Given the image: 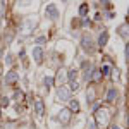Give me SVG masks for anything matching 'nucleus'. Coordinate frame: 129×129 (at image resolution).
Segmentation results:
<instances>
[{
    "instance_id": "9",
    "label": "nucleus",
    "mask_w": 129,
    "mask_h": 129,
    "mask_svg": "<svg viewBox=\"0 0 129 129\" xmlns=\"http://www.w3.org/2000/svg\"><path fill=\"white\" fill-rule=\"evenodd\" d=\"M33 28H35V21L28 19V21H24V22H22V29H24V33H26V35H28V33H31V31H33Z\"/></svg>"
},
{
    "instance_id": "26",
    "label": "nucleus",
    "mask_w": 129,
    "mask_h": 129,
    "mask_svg": "<svg viewBox=\"0 0 129 129\" xmlns=\"http://www.w3.org/2000/svg\"><path fill=\"white\" fill-rule=\"evenodd\" d=\"M5 64H9V66L12 64V55H10V53L7 55V57H5Z\"/></svg>"
},
{
    "instance_id": "17",
    "label": "nucleus",
    "mask_w": 129,
    "mask_h": 129,
    "mask_svg": "<svg viewBox=\"0 0 129 129\" xmlns=\"http://www.w3.org/2000/svg\"><path fill=\"white\" fill-rule=\"evenodd\" d=\"M110 74H112V79L115 81V83L119 81V78H120V72H119V69H112V71H110Z\"/></svg>"
},
{
    "instance_id": "20",
    "label": "nucleus",
    "mask_w": 129,
    "mask_h": 129,
    "mask_svg": "<svg viewBox=\"0 0 129 129\" xmlns=\"http://www.w3.org/2000/svg\"><path fill=\"white\" fill-rule=\"evenodd\" d=\"M69 84H71V86H69V91H71V89L74 91V89H78V88H79V83H78L76 79H74V81H69Z\"/></svg>"
},
{
    "instance_id": "4",
    "label": "nucleus",
    "mask_w": 129,
    "mask_h": 129,
    "mask_svg": "<svg viewBox=\"0 0 129 129\" xmlns=\"http://www.w3.org/2000/svg\"><path fill=\"white\" fill-rule=\"evenodd\" d=\"M81 45H83V48L86 50V52H91V50L95 48V45H93V40H91L89 36H83V40H81Z\"/></svg>"
},
{
    "instance_id": "22",
    "label": "nucleus",
    "mask_w": 129,
    "mask_h": 129,
    "mask_svg": "<svg viewBox=\"0 0 129 129\" xmlns=\"http://www.w3.org/2000/svg\"><path fill=\"white\" fill-rule=\"evenodd\" d=\"M93 96H95V93H93V91H91V89H88V103H91V102H93Z\"/></svg>"
},
{
    "instance_id": "28",
    "label": "nucleus",
    "mask_w": 129,
    "mask_h": 129,
    "mask_svg": "<svg viewBox=\"0 0 129 129\" xmlns=\"http://www.w3.org/2000/svg\"><path fill=\"white\" fill-rule=\"evenodd\" d=\"M110 129H120V127H119V126H112Z\"/></svg>"
},
{
    "instance_id": "27",
    "label": "nucleus",
    "mask_w": 129,
    "mask_h": 129,
    "mask_svg": "<svg viewBox=\"0 0 129 129\" xmlns=\"http://www.w3.org/2000/svg\"><path fill=\"white\" fill-rule=\"evenodd\" d=\"M89 129H96V126H95V122H89Z\"/></svg>"
},
{
    "instance_id": "14",
    "label": "nucleus",
    "mask_w": 129,
    "mask_h": 129,
    "mask_svg": "<svg viewBox=\"0 0 129 129\" xmlns=\"http://www.w3.org/2000/svg\"><path fill=\"white\" fill-rule=\"evenodd\" d=\"M110 71H112V67H110V64L107 62V64H103V66H102V69H100V72H102L103 76H109V74H110Z\"/></svg>"
},
{
    "instance_id": "7",
    "label": "nucleus",
    "mask_w": 129,
    "mask_h": 129,
    "mask_svg": "<svg viewBox=\"0 0 129 129\" xmlns=\"http://www.w3.org/2000/svg\"><path fill=\"white\" fill-rule=\"evenodd\" d=\"M17 79H19V76L14 71H9L5 74V84H14V83H17Z\"/></svg>"
},
{
    "instance_id": "18",
    "label": "nucleus",
    "mask_w": 129,
    "mask_h": 129,
    "mask_svg": "<svg viewBox=\"0 0 129 129\" xmlns=\"http://www.w3.org/2000/svg\"><path fill=\"white\" fill-rule=\"evenodd\" d=\"M86 12H88V5H86V4H83V5L79 7V16H81V17H84V16H86Z\"/></svg>"
},
{
    "instance_id": "15",
    "label": "nucleus",
    "mask_w": 129,
    "mask_h": 129,
    "mask_svg": "<svg viewBox=\"0 0 129 129\" xmlns=\"http://www.w3.org/2000/svg\"><path fill=\"white\" fill-rule=\"evenodd\" d=\"M43 83H45V86H47V88H52V86H53V83H55V79H53V78H52V76H47V78H45V79H43Z\"/></svg>"
},
{
    "instance_id": "21",
    "label": "nucleus",
    "mask_w": 129,
    "mask_h": 129,
    "mask_svg": "<svg viewBox=\"0 0 129 129\" xmlns=\"http://www.w3.org/2000/svg\"><path fill=\"white\" fill-rule=\"evenodd\" d=\"M95 81H100V78H102V72H100L98 69H93V76H91Z\"/></svg>"
},
{
    "instance_id": "13",
    "label": "nucleus",
    "mask_w": 129,
    "mask_h": 129,
    "mask_svg": "<svg viewBox=\"0 0 129 129\" xmlns=\"http://www.w3.org/2000/svg\"><path fill=\"white\" fill-rule=\"evenodd\" d=\"M115 98H117V89L110 88V89H109V93H107V100H109V102H114Z\"/></svg>"
},
{
    "instance_id": "16",
    "label": "nucleus",
    "mask_w": 129,
    "mask_h": 129,
    "mask_svg": "<svg viewBox=\"0 0 129 129\" xmlns=\"http://www.w3.org/2000/svg\"><path fill=\"white\" fill-rule=\"evenodd\" d=\"M93 69H95L93 66L86 69V72H84V81H89V79H91V76H93Z\"/></svg>"
},
{
    "instance_id": "10",
    "label": "nucleus",
    "mask_w": 129,
    "mask_h": 129,
    "mask_svg": "<svg viewBox=\"0 0 129 129\" xmlns=\"http://www.w3.org/2000/svg\"><path fill=\"white\" fill-rule=\"evenodd\" d=\"M69 110L71 112H78V110H79V102H78L76 98L69 100Z\"/></svg>"
},
{
    "instance_id": "23",
    "label": "nucleus",
    "mask_w": 129,
    "mask_h": 129,
    "mask_svg": "<svg viewBox=\"0 0 129 129\" xmlns=\"http://www.w3.org/2000/svg\"><path fill=\"white\" fill-rule=\"evenodd\" d=\"M0 103H2V107H7V105H9V98H7V96H2V102H0Z\"/></svg>"
},
{
    "instance_id": "2",
    "label": "nucleus",
    "mask_w": 129,
    "mask_h": 129,
    "mask_svg": "<svg viewBox=\"0 0 129 129\" xmlns=\"http://www.w3.org/2000/svg\"><path fill=\"white\" fill-rule=\"evenodd\" d=\"M57 100H60V102H67V100H71V91H69V88L59 86V88H57Z\"/></svg>"
},
{
    "instance_id": "8",
    "label": "nucleus",
    "mask_w": 129,
    "mask_h": 129,
    "mask_svg": "<svg viewBox=\"0 0 129 129\" xmlns=\"http://www.w3.org/2000/svg\"><path fill=\"white\" fill-rule=\"evenodd\" d=\"M33 59L36 60L38 64L43 60V50H41V47H35L33 48Z\"/></svg>"
},
{
    "instance_id": "1",
    "label": "nucleus",
    "mask_w": 129,
    "mask_h": 129,
    "mask_svg": "<svg viewBox=\"0 0 129 129\" xmlns=\"http://www.w3.org/2000/svg\"><path fill=\"white\" fill-rule=\"evenodd\" d=\"M95 117H96V122H98V124L105 126V124L109 122V110H105V109H96V112H95Z\"/></svg>"
},
{
    "instance_id": "19",
    "label": "nucleus",
    "mask_w": 129,
    "mask_h": 129,
    "mask_svg": "<svg viewBox=\"0 0 129 129\" xmlns=\"http://www.w3.org/2000/svg\"><path fill=\"white\" fill-rule=\"evenodd\" d=\"M76 76H78V71H76V69H71V71H69V74H67L69 81H74V79H76Z\"/></svg>"
},
{
    "instance_id": "24",
    "label": "nucleus",
    "mask_w": 129,
    "mask_h": 129,
    "mask_svg": "<svg viewBox=\"0 0 129 129\" xmlns=\"http://www.w3.org/2000/svg\"><path fill=\"white\" fill-rule=\"evenodd\" d=\"M45 41H47V38H45V36H40V38L36 40V43H38V45H43Z\"/></svg>"
},
{
    "instance_id": "6",
    "label": "nucleus",
    "mask_w": 129,
    "mask_h": 129,
    "mask_svg": "<svg viewBox=\"0 0 129 129\" xmlns=\"http://www.w3.org/2000/svg\"><path fill=\"white\" fill-rule=\"evenodd\" d=\"M35 112H36L38 115H43V114H45V103H43L41 98L35 100Z\"/></svg>"
},
{
    "instance_id": "3",
    "label": "nucleus",
    "mask_w": 129,
    "mask_h": 129,
    "mask_svg": "<svg viewBox=\"0 0 129 129\" xmlns=\"http://www.w3.org/2000/svg\"><path fill=\"white\" fill-rule=\"evenodd\" d=\"M47 16H48L50 19H57V17H59V9H57V5H55V4L47 5Z\"/></svg>"
},
{
    "instance_id": "25",
    "label": "nucleus",
    "mask_w": 129,
    "mask_h": 129,
    "mask_svg": "<svg viewBox=\"0 0 129 129\" xmlns=\"http://www.w3.org/2000/svg\"><path fill=\"white\" fill-rule=\"evenodd\" d=\"M22 96H24V95H22L21 91H16V93H14V98H17V100H21Z\"/></svg>"
},
{
    "instance_id": "12",
    "label": "nucleus",
    "mask_w": 129,
    "mask_h": 129,
    "mask_svg": "<svg viewBox=\"0 0 129 129\" xmlns=\"http://www.w3.org/2000/svg\"><path fill=\"white\" fill-rule=\"evenodd\" d=\"M107 41H109V33H107V31H102V33H100V38H98V45L103 47Z\"/></svg>"
},
{
    "instance_id": "11",
    "label": "nucleus",
    "mask_w": 129,
    "mask_h": 129,
    "mask_svg": "<svg viewBox=\"0 0 129 129\" xmlns=\"http://www.w3.org/2000/svg\"><path fill=\"white\" fill-rule=\"evenodd\" d=\"M117 31H119V35L124 38V40H127V24H126V22H122V24H120V28Z\"/></svg>"
},
{
    "instance_id": "5",
    "label": "nucleus",
    "mask_w": 129,
    "mask_h": 129,
    "mask_svg": "<svg viewBox=\"0 0 129 129\" xmlns=\"http://www.w3.org/2000/svg\"><path fill=\"white\" fill-rule=\"evenodd\" d=\"M59 120L60 122H64V124H67L71 120V110L69 109H62L59 112Z\"/></svg>"
}]
</instances>
